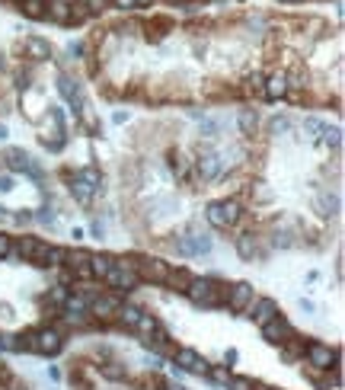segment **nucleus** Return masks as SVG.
Segmentation results:
<instances>
[{"label":"nucleus","instance_id":"423d86ee","mask_svg":"<svg viewBox=\"0 0 345 390\" xmlns=\"http://www.w3.org/2000/svg\"><path fill=\"white\" fill-rule=\"evenodd\" d=\"M304 356H307V365H313V368H320V371L336 368V362H339L336 348L323 346V342H307V346H304Z\"/></svg>","mask_w":345,"mask_h":390},{"label":"nucleus","instance_id":"6ab92c4d","mask_svg":"<svg viewBox=\"0 0 345 390\" xmlns=\"http://www.w3.org/2000/svg\"><path fill=\"white\" fill-rule=\"evenodd\" d=\"M35 246H39V240H35V237H20V240L10 244V256H20V259H29V263H32Z\"/></svg>","mask_w":345,"mask_h":390},{"label":"nucleus","instance_id":"b1692460","mask_svg":"<svg viewBox=\"0 0 345 390\" xmlns=\"http://www.w3.org/2000/svg\"><path fill=\"white\" fill-rule=\"evenodd\" d=\"M20 10L26 20H45V4H39V0H23Z\"/></svg>","mask_w":345,"mask_h":390},{"label":"nucleus","instance_id":"6e6552de","mask_svg":"<svg viewBox=\"0 0 345 390\" xmlns=\"http://www.w3.org/2000/svg\"><path fill=\"white\" fill-rule=\"evenodd\" d=\"M172 246H176L180 256H201V253L211 250V237L208 234H189V237H180Z\"/></svg>","mask_w":345,"mask_h":390},{"label":"nucleus","instance_id":"393cba45","mask_svg":"<svg viewBox=\"0 0 345 390\" xmlns=\"http://www.w3.org/2000/svg\"><path fill=\"white\" fill-rule=\"evenodd\" d=\"M304 132H307V138H310V141H323L326 122H320V119H304Z\"/></svg>","mask_w":345,"mask_h":390},{"label":"nucleus","instance_id":"20e7f679","mask_svg":"<svg viewBox=\"0 0 345 390\" xmlns=\"http://www.w3.org/2000/svg\"><path fill=\"white\" fill-rule=\"evenodd\" d=\"M221 151L214 144H201L199 147V157H195V170H199V176L205 182H211V180H218L221 176Z\"/></svg>","mask_w":345,"mask_h":390},{"label":"nucleus","instance_id":"4468645a","mask_svg":"<svg viewBox=\"0 0 345 390\" xmlns=\"http://www.w3.org/2000/svg\"><path fill=\"white\" fill-rule=\"evenodd\" d=\"M23 55H26L29 61H49L51 45L45 42V39H39V35H26V39H23Z\"/></svg>","mask_w":345,"mask_h":390},{"label":"nucleus","instance_id":"f704fd0d","mask_svg":"<svg viewBox=\"0 0 345 390\" xmlns=\"http://www.w3.org/2000/svg\"><path fill=\"white\" fill-rule=\"evenodd\" d=\"M227 387L230 390H253V381H249V377H230Z\"/></svg>","mask_w":345,"mask_h":390},{"label":"nucleus","instance_id":"9b49d317","mask_svg":"<svg viewBox=\"0 0 345 390\" xmlns=\"http://www.w3.org/2000/svg\"><path fill=\"white\" fill-rule=\"evenodd\" d=\"M118 307H122V298H115V294H96V298L90 301V317L109 320V317H115Z\"/></svg>","mask_w":345,"mask_h":390},{"label":"nucleus","instance_id":"c03bdc74","mask_svg":"<svg viewBox=\"0 0 345 390\" xmlns=\"http://www.w3.org/2000/svg\"><path fill=\"white\" fill-rule=\"evenodd\" d=\"M39 4H49V0H39Z\"/></svg>","mask_w":345,"mask_h":390},{"label":"nucleus","instance_id":"412c9836","mask_svg":"<svg viewBox=\"0 0 345 390\" xmlns=\"http://www.w3.org/2000/svg\"><path fill=\"white\" fill-rule=\"evenodd\" d=\"M192 279H195V275H189L186 269H170V275H166L163 285L172 288V291H182V294H186V288H189V282H192Z\"/></svg>","mask_w":345,"mask_h":390},{"label":"nucleus","instance_id":"e433bc0d","mask_svg":"<svg viewBox=\"0 0 345 390\" xmlns=\"http://www.w3.org/2000/svg\"><path fill=\"white\" fill-rule=\"evenodd\" d=\"M10 244H13V240H10L7 234H0V259L10 256Z\"/></svg>","mask_w":345,"mask_h":390},{"label":"nucleus","instance_id":"a18cd8bd","mask_svg":"<svg viewBox=\"0 0 345 390\" xmlns=\"http://www.w3.org/2000/svg\"><path fill=\"white\" fill-rule=\"evenodd\" d=\"M282 4H288V0H282Z\"/></svg>","mask_w":345,"mask_h":390},{"label":"nucleus","instance_id":"bb28decb","mask_svg":"<svg viewBox=\"0 0 345 390\" xmlns=\"http://www.w3.org/2000/svg\"><path fill=\"white\" fill-rule=\"evenodd\" d=\"M205 377H208V381H214V384H224V387H227V384H230V377H234V375H230L227 368H221V365H218V368H211V365H208Z\"/></svg>","mask_w":345,"mask_h":390},{"label":"nucleus","instance_id":"a211bd4d","mask_svg":"<svg viewBox=\"0 0 345 390\" xmlns=\"http://www.w3.org/2000/svg\"><path fill=\"white\" fill-rule=\"evenodd\" d=\"M141 314H144V310H141V307H134V304H122V307H118V310H115L118 323H122L125 329H134V327H138Z\"/></svg>","mask_w":345,"mask_h":390},{"label":"nucleus","instance_id":"ddd939ff","mask_svg":"<svg viewBox=\"0 0 345 390\" xmlns=\"http://www.w3.org/2000/svg\"><path fill=\"white\" fill-rule=\"evenodd\" d=\"M103 282H109V285L122 288V291H132V288H138V285H141L138 272H134V269H122V265H112L109 275H106Z\"/></svg>","mask_w":345,"mask_h":390},{"label":"nucleus","instance_id":"4c0bfd02","mask_svg":"<svg viewBox=\"0 0 345 390\" xmlns=\"http://www.w3.org/2000/svg\"><path fill=\"white\" fill-rule=\"evenodd\" d=\"M90 234H93V237H106V224L103 221H93V227H90Z\"/></svg>","mask_w":345,"mask_h":390},{"label":"nucleus","instance_id":"a878e982","mask_svg":"<svg viewBox=\"0 0 345 390\" xmlns=\"http://www.w3.org/2000/svg\"><path fill=\"white\" fill-rule=\"evenodd\" d=\"M134 329H138V333H144V336H153L160 329V320L153 314H141V320H138V327H134Z\"/></svg>","mask_w":345,"mask_h":390},{"label":"nucleus","instance_id":"72a5a7b5","mask_svg":"<svg viewBox=\"0 0 345 390\" xmlns=\"http://www.w3.org/2000/svg\"><path fill=\"white\" fill-rule=\"evenodd\" d=\"M103 375L106 377H125V368L118 362H109V365H103Z\"/></svg>","mask_w":345,"mask_h":390},{"label":"nucleus","instance_id":"39448f33","mask_svg":"<svg viewBox=\"0 0 345 390\" xmlns=\"http://www.w3.org/2000/svg\"><path fill=\"white\" fill-rule=\"evenodd\" d=\"M141 282H153V285H163L166 275H170V263L157 256H138V265H134Z\"/></svg>","mask_w":345,"mask_h":390},{"label":"nucleus","instance_id":"7c9ffc66","mask_svg":"<svg viewBox=\"0 0 345 390\" xmlns=\"http://www.w3.org/2000/svg\"><path fill=\"white\" fill-rule=\"evenodd\" d=\"M64 259H68V250H61V246H49L45 265H64Z\"/></svg>","mask_w":345,"mask_h":390},{"label":"nucleus","instance_id":"c9c22d12","mask_svg":"<svg viewBox=\"0 0 345 390\" xmlns=\"http://www.w3.org/2000/svg\"><path fill=\"white\" fill-rule=\"evenodd\" d=\"M109 7L122 10V13H132V10H138V7H134V0H109Z\"/></svg>","mask_w":345,"mask_h":390},{"label":"nucleus","instance_id":"a19ab883","mask_svg":"<svg viewBox=\"0 0 345 390\" xmlns=\"http://www.w3.org/2000/svg\"><path fill=\"white\" fill-rule=\"evenodd\" d=\"M153 0H134V7H151Z\"/></svg>","mask_w":345,"mask_h":390},{"label":"nucleus","instance_id":"c756f323","mask_svg":"<svg viewBox=\"0 0 345 390\" xmlns=\"http://www.w3.org/2000/svg\"><path fill=\"white\" fill-rule=\"evenodd\" d=\"M68 294H70V288L68 285H55L49 291V304H55V307H64V301H68Z\"/></svg>","mask_w":345,"mask_h":390},{"label":"nucleus","instance_id":"49530a36","mask_svg":"<svg viewBox=\"0 0 345 390\" xmlns=\"http://www.w3.org/2000/svg\"><path fill=\"white\" fill-rule=\"evenodd\" d=\"M297 4H301V0H297Z\"/></svg>","mask_w":345,"mask_h":390},{"label":"nucleus","instance_id":"f257e3e1","mask_svg":"<svg viewBox=\"0 0 345 390\" xmlns=\"http://www.w3.org/2000/svg\"><path fill=\"white\" fill-rule=\"evenodd\" d=\"M64 348V336L58 327H42L29 329L26 336H20V352H39V356H58Z\"/></svg>","mask_w":345,"mask_h":390},{"label":"nucleus","instance_id":"cd10ccee","mask_svg":"<svg viewBox=\"0 0 345 390\" xmlns=\"http://www.w3.org/2000/svg\"><path fill=\"white\" fill-rule=\"evenodd\" d=\"M90 256H93V253H87V250H68V259H64V265H68V269H74V265L90 263Z\"/></svg>","mask_w":345,"mask_h":390},{"label":"nucleus","instance_id":"79ce46f5","mask_svg":"<svg viewBox=\"0 0 345 390\" xmlns=\"http://www.w3.org/2000/svg\"><path fill=\"white\" fill-rule=\"evenodd\" d=\"M7 138V125H0V141Z\"/></svg>","mask_w":345,"mask_h":390},{"label":"nucleus","instance_id":"9d476101","mask_svg":"<svg viewBox=\"0 0 345 390\" xmlns=\"http://www.w3.org/2000/svg\"><path fill=\"white\" fill-rule=\"evenodd\" d=\"M172 358H176V365H180L182 371H189V375H205L208 371V362L195 352V348H176Z\"/></svg>","mask_w":345,"mask_h":390},{"label":"nucleus","instance_id":"5701e85b","mask_svg":"<svg viewBox=\"0 0 345 390\" xmlns=\"http://www.w3.org/2000/svg\"><path fill=\"white\" fill-rule=\"evenodd\" d=\"M90 20V10H87V4L83 0H70V23L68 26H80V23Z\"/></svg>","mask_w":345,"mask_h":390},{"label":"nucleus","instance_id":"2eb2a0df","mask_svg":"<svg viewBox=\"0 0 345 390\" xmlns=\"http://www.w3.org/2000/svg\"><path fill=\"white\" fill-rule=\"evenodd\" d=\"M263 336H265V339H269V342H284V339H288V336H294V329H291V323L284 320L282 314H278L275 320H269V323H265V327H263Z\"/></svg>","mask_w":345,"mask_h":390},{"label":"nucleus","instance_id":"473e14b6","mask_svg":"<svg viewBox=\"0 0 345 390\" xmlns=\"http://www.w3.org/2000/svg\"><path fill=\"white\" fill-rule=\"evenodd\" d=\"M83 4H87V10H90V16L103 13V10L109 7V0H83Z\"/></svg>","mask_w":345,"mask_h":390},{"label":"nucleus","instance_id":"f8f14e48","mask_svg":"<svg viewBox=\"0 0 345 390\" xmlns=\"http://www.w3.org/2000/svg\"><path fill=\"white\" fill-rule=\"evenodd\" d=\"M263 96L265 99H288V74L284 70H275V74L265 77V84H263Z\"/></svg>","mask_w":345,"mask_h":390},{"label":"nucleus","instance_id":"1a4fd4ad","mask_svg":"<svg viewBox=\"0 0 345 390\" xmlns=\"http://www.w3.org/2000/svg\"><path fill=\"white\" fill-rule=\"evenodd\" d=\"M253 301H256V288L249 285V282H237L234 288H227V301H224V304H227L230 310H246Z\"/></svg>","mask_w":345,"mask_h":390},{"label":"nucleus","instance_id":"37998d69","mask_svg":"<svg viewBox=\"0 0 345 390\" xmlns=\"http://www.w3.org/2000/svg\"><path fill=\"white\" fill-rule=\"evenodd\" d=\"M7 4H16V7H20V4H23V0H7Z\"/></svg>","mask_w":345,"mask_h":390},{"label":"nucleus","instance_id":"dca6fc26","mask_svg":"<svg viewBox=\"0 0 345 390\" xmlns=\"http://www.w3.org/2000/svg\"><path fill=\"white\" fill-rule=\"evenodd\" d=\"M45 20L58 23V26H68L70 23V0H49V4H45Z\"/></svg>","mask_w":345,"mask_h":390},{"label":"nucleus","instance_id":"c85d7f7f","mask_svg":"<svg viewBox=\"0 0 345 390\" xmlns=\"http://www.w3.org/2000/svg\"><path fill=\"white\" fill-rule=\"evenodd\" d=\"M263 84H265V74H263V70H253V74L246 77V90L249 93H259V96H263Z\"/></svg>","mask_w":345,"mask_h":390},{"label":"nucleus","instance_id":"58836bf2","mask_svg":"<svg viewBox=\"0 0 345 390\" xmlns=\"http://www.w3.org/2000/svg\"><path fill=\"white\" fill-rule=\"evenodd\" d=\"M39 221H42V224H49V227H55V215H51V211H49V208H42Z\"/></svg>","mask_w":345,"mask_h":390},{"label":"nucleus","instance_id":"2f4dec72","mask_svg":"<svg viewBox=\"0 0 345 390\" xmlns=\"http://www.w3.org/2000/svg\"><path fill=\"white\" fill-rule=\"evenodd\" d=\"M269 132H272V134H284V132H291V122L284 119V115H282V119H272V122H269Z\"/></svg>","mask_w":345,"mask_h":390},{"label":"nucleus","instance_id":"4be33fe9","mask_svg":"<svg viewBox=\"0 0 345 390\" xmlns=\"http://www.w3.org/2000/svg\"><path fill=\"white\" fill-rule=\"evenodd\" d=\"M237 122H240V132H243V134H253L256 125H259V115H256V109H240Z\"/></svg>","mask_w":345,"mask_h":390},{"label":"nucleus","instance_id":"7ed1b4c3","mask_svg":"<svg viewBox=\"0 0 345 390\" xmlns=\"http://www.w3.org/2000/svg\"><path fill=\"white\" fill-rule=\"evenodd\" d=\"M205 218H208V224H211V227L227 230V227H234V224L243 218V208H240V202H237V199H218V202H211L205 208Z\"/></svg>","mask_w":345,"mask_h":390},{"label":"nucleus","instance_id":"f03ea898","mask_svg":"<svg viewBox=\"0 0 345 390\" xmlns=\"http://www.w3.org/2000/svg\"><path fill=\"white\" fill-rule=\"evenodd\" d=\"M189 301L199 307H221L224 301H227V285H221V282L208 279V275H201V279H192L186 288Z\"/></svg>","mask_w":345,"mask_h":390},{"label":"nucleus","instance_id":"ea45409f","mask_svg":"<svg viewBox=\"0 0 345 390\" xmlns=\"http://www.w3.org/2000/svg\"><path fill=\"white\" fill-rule=\"evenodd\" d=\"M125 119H128V112H115V115H112V122H115V125H122Z\"/></svg>","mask_w":345,"mask_h":390},{"label":"nucleus","instance_id":"aec40b11","mask_svg":"<svg viewBox=\"0 0 345 390\" xmlns=\"http://www.w3.org/2000/svg\"><path fill=\"white\" fill-rule=\"evenodd\" d=\"M237 253H240L243 259H249V263H253V259L259 256V240H256L253 234H240V237H237Z\"/></svg>","mask_w":345,"mask_h":390},{"label":"nucleus","instance_id":"0eeeda50","mask_svg":"<svg viewBox=\"0 0 345 390\" xmlns=\"http://www.w3.org/2000/svg\"><path fill=\"white\" fill-rule=\"evenodd\" d=\"M246 317L256 323V327H265L269 320H275V317H278V304L272 298H256L253 304L246 307Z\"/></svg>","mask_w":345,"mask_h":390},{"label":"nucleus","instance_id":"f3484780","mask_svg":"<svg viewBox=\"0 0 345 390\" xmlns=\"http://www.w3.org/2000/svg\"><path fill=\"white\" fill-rule=\"evenodd\" d=\"M115 265V256H106V253H93L90 256V269H93V279L103 282L109 275V269Z\"/></svg>","mask_w":345,"mask_h":390}]
</instances>
